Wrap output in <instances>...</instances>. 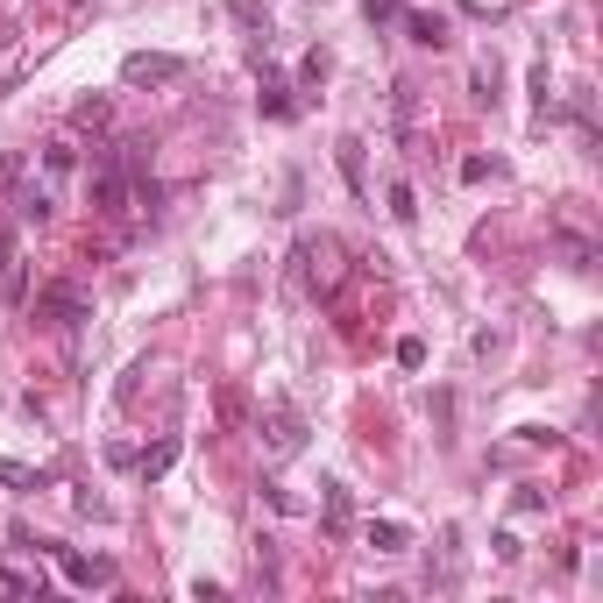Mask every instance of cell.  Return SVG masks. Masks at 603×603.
Wrapping results in <instances>:
<instances>
[{
	"mask_svg": "<svg viewBox=\"0 0 603 603\" xmlns=\"http://www.w3.org/2000/svg\"><path fill=\"white\" fill-rule=\"evenodd\" d=\"M391 213H398V220H419V199H412V185H405V178L391 185Z\"/></svg>",
	"mask_w": 603,
	"mask_h": 603,
	"instance_id": "22",
	"label": "cell"
},
{
	"mask_svg": "<svg viewBox=\"0 0 603 603\" xmlns=\"http://www.w3.org/2000/svg\"><path fill=\"white\" fill-rule=\"evenodd\" d=\"M228 15H235L242 29H256V36H263V0H228Z\"/></svg>",
	"mask_w": 603,
	"mask_h": 603,
	"instance_id": "20",
	"label": "cell"
},
{
	"mask_svg": "<svg viewBox=\"0 0 603 603\" xmlns=\"http://www.w3.org/2000/svg\"><path fill=\"white\" fill-rule=\"evenodd\" d=\"M291 284L306 298H327L341 284V242L334 235H298L291 242Z\"/></svg>",
	"mask_w": 603,
	"mask_h": 603,
	"instance_id": "1",
	"label": "cell"
},
{
	"mask_svg": "<svg viewBox=\"0 0 603 603\" xmlns=\"http://www.w3.org/2000/svg\"><path fill=\"white\" fill-rule=\"evenodd\" d=\"M511 511H518V518H540V511H547V490H533V483H518V497H511Z\"/></svg>",
	"mask_w": 603,
	"mask_h": 603,
	"instance_id": "18",
	"label": "cell"
},
{
	"mask_svg": "<svg viewBox=\"0 0 603 603\" xmlns=\"http://www.w3.org/2000/svg\"><path fill=\"white\" fill-rule=\"evenodd\" d=\"M185 79V57L171 50H128L121 57V86H178Z\"/></svg>",
	"mask_w": 603,
	"mask_h": 603,
	"instance_id": "3",
	"label": "cell"
},
{
	"mask_svg": "<svg viewBox=\"0 0 603 603\" xmlns=\"http://www.w3.org/2000/svg\"><path fill=\"white\" fill-rule=\"evenodd\" d=\"M362 540H369L376 554H405V547H412V533H405L398 518H369V525H362Z\"/></svg>",
	"mask_w": 603,
	"mask_h": 603,
	"instance_id": "7",
	"label": "cell"
},
{
	"mask_svg": "<svg viewBox=\"0 0 603 603\" xmlns=\"http://www.w3.org/2000/svg\"><path fill=\"white\" fill-rule=\"evenodd\" d=\"M320 79H327V57H320V50H313V57H306V64H298V86H306V93H320Z\"/></svg>",
	"mask_w": 603,
	"mask_h": 603,
	"instance_id": "21",
	"label": "cell"
},
{
	"mask_svg": "<svg viewBox=\"0 0 603 603\" xmlns=\"http://www.w3.org/2000/svg\"><path fill=\"white\" fill-rule=\"evenodd\" d=\"M171 462H178V433H164L157 447H142V455H135V476L157 483V476H171Z\"/></svg>",
	"mask_w": 603,
	"mask_h": 603,
	"instance_id": "6",
	"label": "cell"
},
{
	"mask_svg": "<svg viewBox=\"0 0 603 603\" xmlns=\"http://www.w3.org/2000/svg\"><path fill=\"white\" fill-rule=\"evenodd\" d=\"M263 114L270 121H291V86L284 79H263Z\"/></svg>",
	"mask_w": 603,
	"mask_h": 603,
	"instance_id": "14",
	"label": "cell"
},
{
	"mask_svg": "<svg viewBox=\"0 0 603 603\" xmlns=\"http://www.w3.org/2000/svg\"><path fill=\"white\" fill-rule=\"evenodd\" d=\"M8 298H15V306L29 298V263H22V249H8Z\"/></svg>",
	"mask_w": 603,
	"mask_h": 603,
	"instance_id": "16",
	"label": "cell"
},
{
	"mask_svg": "<svg viewBox=\"0 0 603 603\" xmlns=\"http://www.w3.org/2000/svg\"><path fill=\"white\" fill-rule=\"evenodd\" d=\"M71 164H79V149H71V142H50V149H43V171H50V178H64Z\"/></svg>",
	"mask_w": 603,
	"mask_h": 603,
	"instance_id": "17",
	"label": "cell"
},
{
	"mask_svg": "<svg viewBox=\"0 0 603 603\" xmlns=\"http://www.w3.org/2000/svg\"><path fill=\"white\" fill-rule=\"evenodd\" d=\"M50 554H57L64 582H79V589H114V561H100V554H71V547H50Z\"/></svg>",
	"mask_w": 603,
	"mask_h": 603,
	"instance_id": "5",
	"label": "cell"
},
{
	"mask_svg": "<svg viewBox=\"0 0 603 603\" xmlns=\"http://www.w3.org/2000/svg\"><path fill=\"white\" fill-rule=\"evenodd\" d=\"M320 504H327V525L348 518V490H341V483H320Z\"/></svg>",
	"mask_w": 603,
	"mask_h": 603,
	"instance_id": "19",
	"label": "cell"
},
{
	"mask_svg": "<svg viewBox=\"0 0 603 603\" xmlns=\"http://www.w3.org/2000/svg\"><path fill=\"white\" fill-rule=\"evenodd\" d=\"M36 320H50V327H86V320H93L86 284H71V277L43 284V291H36Z\"/></svg>",
	"mask_w": 603,
	"mask_h": 603,
	"instance_id": "2",
	"label": "cell"
},
{
	"mask_svg": "<svg viewBox=\"0 0 603 603\" xmlns=\"http://www.w3.org/2000/svg\"><path fill=\"white\" fill-rule=\"evenodd\" d=\"M57 8H86V0H57Z\"/></svg>",
	"mask_w": 603,
	"mask_h": 603,
	"instance_id": "24",
	"label": "cell"
},
{
	"mask_svg": "<svg viewBox=\"0 0 603 603\" xmlns=\"http://www.w3.org/2000/svg\"><path fill=\"white\" fill-rule=\"evenodd\" d=\"M554 249L568 256V270H589V263H596V242H582V235H568V228L554 235Z\"/></svg>",
	"mask_w": 603,
	"mask_h": 603,
	"instance_id": "12",
	"label": "cell"
},
{
	"mask_svg": "<svg viewBox=\"0 0 603 603\" xmlns=\"http://www.w3.org/2000/svg\"><path fill=\"white\" fill-rule=\"evenodd\" d=\"M36 596V575H15V568H0V603H22Z\"/></svg>",
	"mask_w": 603,
	"mask_h": 603,
	"instance_id": "15",
	"label": "cell"
},
{
	"mask_svg": "<svg viewBox=\"0 0 603 603\" xmlns=\"http://www.w3.org/2000/svg\"><path fill=\"white\" fill-rule=\"evenodd\" d=\"M298 447H306V419H298L291 405H277V412L263 419V455H270V462H291Z\"/></svg>",
	"mask_w": 603,
	"mask_h": 603,
	"instance_id": "4",
	"label": "cell"
},
{
	"mask_svg": "<svg viewBox=\"0 0 603 603\" xmlns=\"http://www.w3.org/2000/svg\"><path fill=\"white\" fill-rule=\"evenodd\" d=\"M362 15L369 22H398V0H362Z\"/></svg>",
	"mask_w": 603,
	"mask_h": 603,
	"instance_id": "23",
	"label": "cell"
},
{
	"mask_svg": "<svg viewBox=\"0 0 603 603\" xmlns=\"http://www.w3.org/2000/svg\"><path fill=\"white\" fill-rule=\"evenodd\" d=\"M405 29H412V43H419V50H440V43H447V22H440V15H412Z\"/></svg>",
	"mask_w": 603,
	"mask_h": 603,
	"instance_id": "11",
	"label": "cell"
},
{
	"mask_svg": "<svg viewBox=\"0 0 603 603\" xmlns=\"http://www.w3.org/2000/svg\"><path fill=\"white\" fill-rule=\"evenodd\" d=\"M0 483L22 490V497H29V490H50V476H43V469H29V462H0Z\"/></svg>",
	"mask_w": 603,
	"mask_h": 603,
	"instance_id": "10",
	"label": "cell"
},
{
	"mask_svg": "<svg viewBox=\"0 0 603 603\" xmlns=\"http://www.w3.org/2000/svg\"><path fill=\"white\" fill-rule=\"evenodd\" d=\"M341 171H348V185H355V192H369V171H362V142H355V135H341Z\"/></svg>",
	"mask_w": 603,
	"mask_h": 603,
	"instance_id": "13",
	"label": "cell"
},
{
	"mask_svg": "<svg viewBox=\"0 0 603 603\" xmlns=\"http://www.w3.org/2000/svg\"><path fill=\"white\" fill-rule=\"evenodd\" d=\"M50 213H57V199H50V185H22V192H15V220H29V228H43Z\"/></svg>",
	"mask_w": 603,
	"mask_h": 603,
	"instance_id": "8",
	"label": "cell"
},
{
	"mask_svg": "<svg viewBox=\"0 0 603 603\" xmlns=\"http://www.w3.org/2000/svg\"><path fill=\"white\" fill-rule=\"evenodd\" d=\"M107 121H114V100L107 93H93V100L71 107V128H107Z\"/></svg>",
	"mask_w": 603,
	"mask_h": 603,
	"instance_id": "9",
	"label": "cell"
}]
</instances>
